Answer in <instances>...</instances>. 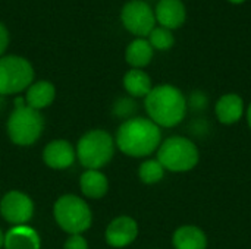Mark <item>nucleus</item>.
Segmentation results:
<instances>
[{
	"mask_svg": "<svg viewBox=\"0 0 251 249\" xmlns=\"http://www.w3.org/2000/svg\"><path fill=\"white\" fill-rule=\"evenodd\" d=\"M163 141L162 129L149 117L134 116L121 123L115 144L121 153L134 158H146L157 151Z\"/></svg>",
	"mask_w": 251,
	"mask_h": 249,
	"instance_id": "f03ea898",
	"label": "nucleus"
},
{
	"mask_svg": "<svg viewBox=\"0 0 251 249\" xmlns=\"http://www.w3.org/2000/svg\"><path fill=\"white\" fill-rule=\"evenodd\" d=\"M144 109L147 117L160 129L176 128L188 114L187 95L176 85L159 84L144 98Z\"/></svg>",
	"mask_w": 251,
	"mask_h": 249,
	"instance_id": "f257e3e1",
	"label": "nucleus"
},
{
	"mask_svg": "<svg viewBox=\"0 0 251 249\" xmlns=\"http://www.w3.org/2000/svg\"><path fill=\"white\" fill-rule=\"evenodd\" d=\"M106 242L113 248H125L138 236V223L129 216L113 219L106 229Z\"/></svg>",
	"mask_w": 251,
	"mask_h": 249,
	"instance_id": "9b49d317",
	"label": "nucleus"
},
{
	"mask_svg": "<svg viewBox=\"0 0 251 249\" xmlns=\"http://www.w3.org/2000/svg\"><path fill=\"white\" fill-rule=\"evenodd\" d=\"M76 151L66 139H54L43 150V161L54 170H63L74 164Z\"/></svg>",
	"mask_w": 251,
	"mask_h": 249,
	"instance_id": "ddd939ff",
	"label": "nucleus"
},
{
	"mask_svg": "<svg viewBox=\"0 0 251 249\" xmlns=\"http://www.w3.org/2000/svg\"><path fill=\"white\" fill-rule=\"evenodd\" d=\"M153 9L156 23L171 31L181 28L187 21V6L182 0H159Z\"/></svg>",
	"mask_w": 251,
	"mask_h": 249,
	"instance_id": "f8f14e48",
	"label": "nucleus"
},
{
	"mask_svg": "<svg viewBox=\"0 0 251 249\" xmlns=\"http://www.w3.org/2000/svg\"><path fill=\"white\" fill-rule=\"evenodd\" d=\"M9 41H10L9 31H7V28H6V25H4L3 22H0V57L4 56V51L7 50Z\"/></svg>",
	"mask_w": 251,
	"mask_h": 249,
	"instance_id": "a878e982",
	"label": "nucleus"
},
{
	"mask_svg": "<svg viewBox=\"0 0 251 249\" xmlns=\"http://www.w3.org/2000/svg\"><path fill=\"white\" fill-rule=\"evenodd\" d=\"M244 117H246V122H247L249 129L251 131V101L247 104V107H246V114H244Z\"/></svg>",
	"mask_w": 251,
	"mask_h": 249,
	"instance_id": "bb28decb",
	"label": "nucleus"
},
{
	"mask_svg": "<svg viewBox=\"0 0 251 249\" xmlns=\"http://www.w3.org/2000/svg\"><path fill=\"white\" fill-rule=\"evenodd\" d=\"M79 188L87 198L99 200L107 194L109 182L100 170H87L79 178Z\"/></svg>",
	"mask_w": 251,
	"mask_h": 249,
	"instance_id": "6ab92c4d",
	"label": "nucleus"
},
{
	"mask_svg": "<svg viewBox=\"0 0 251 249\" xmlns=\"http://www.w3.org/2000/svg\"><path fill=\"white\" fill-rule=\"evenodd\" d=\"M166 170L157 158H147L138 167V178L146 185H156L163 181Z\"/></svg>",
	"mask_w": 251,
	"mask_h": 249,
	"instance_id": "aec40b11",
	"label": "nucleus"
},
{
	"mask_svg": "<svg viewBox=\"0 0 251 249\" xmlns=\"http://www.w3.org/2000/svg\"><path fill=\"white\" fill-rule=\"evenodd\" d=\"M126 94L132 98H146L153 90L150 75L144 69H129L122 79Z\"/></svg>",
	"mask_w": 251,
	"mask_h": 249,
	"instance_id": "a211bd4d",
	"label": "nucleus"
},
{
	"mask_svg": "<svg viewBox=\"0 0 251 249\" xmlns=\"http://www.w3.org/2000/svg\"><path fill=\"white\" fill-rule=\"evenodd\" d=\"M174 249H207L209 238L197 225H182L172 235Z\"/></svg>",
	"mask_w": 251,
	"mask_h": 249,
	"instance_id": "4468645a",
	"label": "nucleus"
},
{
	"mask_svg": "<svg viewBox=\"0 0 251 249\" xmlns=\"http://www.w3.org/2000/svg\"><path fill=\"white\" fill-rule=\"evenodd\" d=\"M53 216L59 227L69 235H81L90 229L93 222L88 204L76 195L60 197L54 203Z\"/></svg>",
	"mask_w": 251,
	"mask_h": 249,
	"instance_id": "39448f33",
	"label": "nucleus"
},
{
	"mask_svg": "<svg viewBox=\"0 0 251 249\" xmlns=\"http://www.w3.org/2000/svg\"><path fill=\"white\" fill-rule=\"evenodd\" d=\"M156 158L166 172L187 173L199 166L200 150L190 136L172 135L162 141L156 151Z\"/></svg>",
	"mask_w": 251,
	"mask_h": 249,
	"instance_id": "7ed1b4c3",
	"label": "nucleus"
},
{
	"mask_svg": "<svg viewBox=\"0 0 251 249\" xmlns=\"http://www.w3.org/2000/svg\"><path fill=\"white\" fill-rule=\"evenodd\" d=\"M135 112H137V103L134 101L132 97H122L113 106V114L118 117H124L125 120L134 117Z\"/></svg>",
	"mask_w": 251,
	"mask_h": 249,
	"instance_id": "4be33fe9",
	"label": "nucleus"
},
{
	"mask_svg": "<svg viewBox=\"0 0 251 249\" xmlns=\"http://www.w3.org/2000/svg\"><path fill=\"white\" fill-rule=\"evenodd\" d=\"M4 249H40L41 241L32 227L22 225V226H13L6 235H4Z\"/></svg>",
	"mask_w": 251,
	"mask_h": 249,
	"instance_id": "2eb2a0df",
	"label": "nucleus"
},
{
	"mask_svg": "<svg viewBox=\"0 0 251 249\" xmlns=\"http://www.w3.org/2000/svg\"><path fill=\"white\" fill-rule=\"evenodd\" d=\"M43 129V114L28 106L16 107L7 119V135L13 144L21 147H28L37 142Z\"/></svg>",
	"mask_w": 251,
	"mask_h": 249,
	"instance_id": "423d86ee",
	"label": "nucleus"
},
{
	"mask_svg": "<svg viewBox=\"0 0 251 249\" xmlns=\"http://www.w3.org/2000/svg\"><path fill=\"white\" fill-rule=\"evenodd\" d=\"M3 244H4V235H3V232L0 229V248L3 247Z\"/></svg>",
	"mask_w": 251,
	"mask_h": 249,
	"instance_id": "c85d7f7f",
	"label": "nucleus"
},
{
	"mask_svg": "<svg viewBox=\"0 0 251 249\" xmlns=\"http://www.w3.org/2000/svg\"><path fill=\"white\" fill-rule=\"evenodd\" d=\"M115 139L103 129H93L84 134L76 145V157L87 170L104 167L115 154Z\"/></svg>",
	"mask_w": 251,
	"mask_h": 249,
	"instance_id": "20e7f679",
	"label": "nucleus"
},
{
	"mask_svg": "<svg viewBox=\"0 0 251 249\" xmlns=\"http://www.w3.org/2000/svg\"><path fill=\"white\" fill-rule=\"evenodd\" d=\"M209 131H210V125H209V122H206L203 117H199V119H196V120L191 123V132L196 134V135H199V136L206 135Z\"/></svg>",
	"mask_w": 251,
	"mask_h": 249,
	"instance_id": "393cba45",
	"label": "nucleus"
},
{
	"mask_svg": "<svg viewBox=\"0 0 251 249\" xmlns=\"http://www.w3.org/2000/svg\"><path fill=\"white\" fill-rule=\"evenodd\" d=\"M63 249H88V244L82 235H71L66 239Z\"/></svg>",
	"mask_w": 251,
	"mask_h": 249,
	"instance_id": "b1692460",
	"label": "nucleus"
},
{
	"mask_svg": "<svg viewBox=\"0 0 251 249\" xmlns=\"http://www.w3.org/2000/svg\"><path fill=\"white\" fill-rule=\"evenodd\" d=\"M187 104H188V112H204L209 106V95L201 91V90H196L193 91L188 97H187Z\"/></svg>",
	"mask_w": 251,
	"mask_h": 249,
	"instance_id": "5701e85b",
	"label": "nucleus"
},
{
	"mask_svg": "<svg viewBox=\"0 0 251 249\" xmlns=\"http://www.w3.org/2000/svg\"><path fill=\"white\" fill-rule=\"evenodd\" d=\"M229 3H232V4H241V3H244V1H247V0H228Z\"/></svg>",
	"mask_w": 251,
	"mask_h": 249,
	"instance_id": "cd10ccee",
	"label": "nucleus"
},
{
	"mask_svg": "<svg viewBox=\"0 0 251 249\" xmlns=\"http://www.w3.org/2000/svg\"><path fill=\"white\" fill-rule=\"evenodd\" d=\"M34 82V68L22 56L0 57V95L19 94Z\"/></svg>",
	"mask_w": 251,
	"mask_h": 249,
	"instance_id": "0eeeda50",
	"label": "nucleus"
},
{
	"mask_svg": "<svg viewBox=\"0 0 251 249\" xmlns=\"http://www.w3.org/2000/svg\"><path fill=\"white\" fill-rule=\"evenodd\" d=\"M121 22L135 38H147L157 25L154 9L146 0H128L121 9Z\"/></svg>",
	"mask_w": 251,
	"mask_h": 249,
	"instance_id": "6e6552de",
	"label": "nucleus"
},
{
	"mask_svg": "<svg viewBox=\"0 0 251 249\" xmlns=\"http://www.w3.org/2000/svg\"><path fill=\"white\" fill-rule=\"evenodd\" d=\"M149 43L151 44V47L154 50H159V51H166V50H171L174 45H175V35H174V31L168 29V28H163L160 25H156L153 28V31L149 34L147 37Z\"/></svg>",
	"mask_w": 251,
	"mask_h": 249,
	"instance_id": "412c9836",
	"label": "nucleus"
},
{
	"mask_svg": "<svg viewBox=\"0 0 251 249\" xmlns=\"http://www.w3.org/2000/svg\"><path fill=\"white\" fill-rule=\"evenodd\" d=\"M56 97V88L51 82L49 81H37L32 82L25 95V103L28 107L34 110H43L49 107Z\"/></svg>",
	"mask_w": 251,
	"mask_h": 249,
	"instance_id": "f3484780",
	"label": "nucleus"
},
{
	"mask_svg": "<svg viewBox=\"0 0 251 249\" xmlns=\"http://www.w3.org/2000/svg\"><path fill=\"white\" fill-rule=\"evenodd\" d=\"M246 107L247 104L238 92H225L216 100L213 113L221 125L232 126L244 119Z\"/></svg>",
	"mask_w": 251,
	"mask_h": 249,
	"instance_id": "9d476101",
	"label": "nucleus"
},
{
	"mask_svg": "<svg viewBox=\"0 0 251 249\" xmlns=\"http://www.w3.org/2000/svg\"><path fill=\"white\" fill-rule=\"evenodd\" d=\"M154 48L147 38H134L125 48V62L131 69H144L151 63Z\"/></svg>",
	"mask_w": 251,
	"mask_h": 249,
	"instance_id": "dca6fc26",
	"label": "nucleus"
},
{
	"mask_svg": "<svg viewBox=\"0 0 251 249\" xmlns=\"http://www.w3.org/2000/svg\"><path fill=\"white\" fill-rule=\"evenodd\" d=\"M0 213L7 223L22 226L32 219L34 203L26 194L19 191H10L0 201Z\"/></svg>",
	"mask_w": 251,
	"mask_h": 249,
	"instance_id": "1a4fd4ad",
	"label": "nucleus"
}]
</instances>
